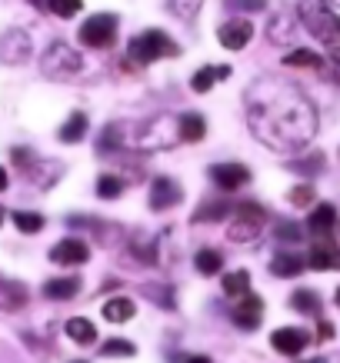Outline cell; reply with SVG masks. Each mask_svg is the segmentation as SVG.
<instances>
[{"label":"cell","mask_w":340,"mask_h":363,"mask_svg":"<svg viewBox=\"0 0 340 363\" xmlns=\"http://www.w3.org/2000/svg\"><path fill=\"white\" fill-rule=\"evenodd\" d=\"M247 127L263 147L297 154L317 137V107L287 77H261L247 87Z\"/></svg>","instance_id":"obj_1"},{"label":"cell","mask_w":340,"mask_h":363,"mask_svg":"<svg viewBox=\"0 0 340 363\" xmlns=\"http://www.w3.org/2000/svg\"><path fill=\"white\" fill-rule=\"evenodd\" d=\"M300 21L320 44L327 47V54L340 64V17L330 11L327 4H304L300 7Z\"/></svg>","instance_id":"obj_2"},{"label":"cell","mask_w":340,"mask_h":363,"mask_svg":"<svg viewBox=\"0 0 340 363\" xmlns=\"http://www.w3.org/2000/svg\"><path fill=\"white\" fill-rule=\"evenodd\" d=\"M127 50H131V57L137 60V64H154V60H160V57H177V54H180V47H177L164 30H143V33H137Z\"/></svg>","instance_id":"obj_3"},{"label":"cell","mask_w":340,"mask_h":363,"mask_svg":"<svg viewBox=\"0 0 340 363\" xmlns=\"http://www.w3.org/2000/svg\"><path fill=\"white\" fill-rule=\"evenodd\" d=\"M40 70H44L47 77H74V74H80L84 70V60H80V54L74 50L70 44H64V40H54V44L44 50V57H40Z\"/></svg>","instance_id":"obj_4"},{"label":"cell","mask_w":340,"mask_h":363,"mask_svg":"<svg viewBox=\"0 0 340 363\" xmlns=\"http://www.w3.org/2000/svg\"><path fill=\"white\" fill-rule=\"evenodd\" d=\"M263 223H267V210L257 207V203H241V207L234 210L231 227H227V240L253 243L263 233Z\"/></svg>","instance_id":"obj_5"},{"label":"cell","mask_w":340,"mask_h":363,"mask_svg":"<svg viewBox=\"0 0 340 363\" xmlns=\"http://www.w3.org/2000/svg\"><path fill=\"white\" fill-rule=\"evenodd\" d=\"M114 37H117V17H110V13H97V17L80 23V44L107 47Z\"/></svg>","instance_id":"obj_6"},{"label":"cell","mask_w":340,"mask_h":363,"mask_svg":"<svg viewBox=\"0 0 340 363\" xmlns=\"http://www.w3.org/2000/svg\"><path fill=\"white\" fill-rule=\"evenodd\" d=\"M27 57H31V33L17 30V27L0 33V60H4V64L17 67V64H23Z\"/></svg>","instance_id":"obj_7"},{"label":"cell","mask_w":340,"mask_h":363,"mask_svg":"<svg viewBox=\"0 0 340 363\" xmlns=\"http://www.w3.org/2000/svg\"><path fill=\"white\" fill-rule=\"evenodd\" d=\"M307 267H314V270H340V247L330 237H317V243L310 247Z\"/></svg>","instance_id":"obj_8"},{"label":"cell","mask_w":340,"mask_h":363,"mask_svg":"<svg viewBox=\"0 0 340 363\" xmlns=\"http://www.w3.org/2000/svg\"><path fill=\"white\" fill-rule=\"evenodd\" d=\"M270 343H274L277 353L297 357V353H304V347L310 343V337H307V330H300V327H280V330H274Z\"/></svg>","instance_id":"obj_9"},{"label":"cell","mask_w":340,"mask_h":363,"mask_svg":"<svg viewBox=\"0 0 340 363\" xmlns=\"http://www.w3.org/2000/svg\"><path fill=\"white\" fill-rule=\"evenodd\" d=\"M90 257V247L84 240H77V237H67V240H60L50 250V260L54 264H64V267H74V264H87Z\"/></svg>","instance_id":"obj_10"},{"label":"cell","mask_w":340,"mask_h":363,"mask_svg":"<svg viewBox=\"0 0 340 363\" xmlns=\"http://www.w3.org/2000/svg\"><path fill=\"white\" fill-rule=\"evenodd\" d=\"M27 307V286L21 280L0 277V313H17Z\"/></svg>","instance_id":"obj_11"},{"label":"cell","mask_w":340,"mask_h":363,"mask_svg":"<svg viewBox=\"0 0 340 363\" xmlns=\"http://www.w3.org/2000/svg\"><path fill=\"white\" fill-rule=\"evenodd\" d=\"M217 37H220V44L227 47V50H243V47L251 44L253 27H251V21H227L217 30Z\"/></svg>","instance_id":"obj_12"},{"label":"cell","mask_w":340,"mask_h":363,"mask_svg":"<svg viewBox=\"0 0 340 363\" xmlns=\"http://www.w3.org/2000/svg\"><path fill=\"white\" fill-rule=\"evenodd\" d=\"M261 317H263V300L253 297V294H247V297L234 307V323L243 327V330H257V327H261Z\"/></svg>","instance_id":"obj_13"},{"label":"cell","mask_w":340,"mask_h":363,"mask_svg":"<svg viewBox=\"0 0 340 363\" xmlns=\"http://www.w3.org/2000/svg\"><path fill=\"white\" fill-rule=\"evenodd\" d=\"M210 177H214V184H217L220 190H237L251 180V170L243 164H217L210 170Z\"/></svg>","instance_id":"obj_14"},{"label":"cell","mask_w":340,"mask_h":363,"mask_svg":"<svg viewBox=\"0 0 340 363\" xmlns=\"http://www.w3.org/2000/svg\"><path fill=\"white\" fill-rule=\"evenodd\" d=\"M180 203V187H177V180L170 177H154V184H150V207L154 210H167Z\"/></svg>","instance_id":"obj_15"},{"label":"cell","mask_w":340,"mask_h":363,"mask_svg":"<svg viewBox=\"0 0 340 363\" xmlns=\"http://www.w3.org/2000/svg\"><path fill=\"white\" fill-rule=\"evenodd\" d=\"M334 223H337V210L330 207V203H320V207H314V213L307 217V230L317 233V237H327V233L334 230Z\"/></svg>","instance_id":"obj_16"},{"label":"cell","mask_w":340,"mask_h":363,"mask_svg":"<svg viewBox=\"0 0 340 363\" xmlns=\"http://www.w3.org/2000/svg\"><path fill=\"white\" fill-rule=\"evenodd\" d=\"M64 330H67V337L74 343H80V347H90V343L97 340V327H94L87 317H70Z\"/></svg>","instance_id":"obj_17"},{"label":"cell","mask_w":340,"mask_h":363,"mask_svg":"<svg viewBox=\"0 0 340 363\" xmlns=\"http://www.w3.org/2000/svg\"><path fill=\"white\" fill-rule=\"evenodd\" d=\"M231 77V67H200L194 80H190V87L197 90V94H207L214 87V80H227Z\"/></svg>","instance_id":"obj_18"},{"label":"cell","mask_w":340,"mask_h":363,"mask_svg":"<svg viewBox=\"0 0 340 363\" xmlns=\"http://www.w3.org/2000/svg\"><path fill=\"white\" fill-rule=\"evenodd\" d=\"M177 123H180V140L197 143V140H204V133H207V123H204L200 113H184Z\"/></svg>","instance_id":"obj_19"},{"label":"cell","mask_w":340,"mask_h":363,"mask_svg":"<svg viewBox=\"0 0 340 363\" xmlns=\"http://www.w3.org/2000/svg\"><path fill=\"white\" fill-rule=\"evenodd\" d=\"M304 267H307V264H304L297 253H277L274 264H270V274H274V277H297Z\"/></svg>","instance_id":"obj_20"},{"label":"cell","mask_w":340,"mask_h":363,"mask_svg":"<svg viewBox=\"0 0 340 363\" xmlns=\"http://www.w3.org/2000/svg\"><path fill=\"white\" fill-rule=\"evenodd\" d=\"M224 294L227 297H247L251 294V274L247 270H234V274H224Z\"/></svg>","instance_id":"obj_21"},{"label":"cell","mask_w":340,"mask_h":363,"mask_svg":"<svg viewBox=\"0 0 340 363\" xmlns=\"http://www.w3.org/2000/svg\"><path fill=\"white\" fill-rule=\"evenodd\" d=\"M104 317L110 320V323H127V320L133 317V300L127 297H114L104 303Z\"/></svg>","instance_id":"obj_22"},{"label":"cell","mask_w":340,"mask_h":363,"mask_svg":"<svg viewBox=\"0 0 340 363\" xmlns=\"http://www.w3.org/2000/svg\"><path fill=\"white\" fill-rule=\"evenodd\" d=\"M84 133H87V117H84V113H70L57 137L64 143H77V140H84Z\"/></svg>","instance_id":"obj_23"},{"label":"cell","mask_w":340,"mask_h":363,"mask_svg":"<svg viewBox=\"0 0 340 363\" xmlns=\"http://www.w3.org/2000/svg\"><path fill=\"white\" fill-rule=\"evenodd\" d=\"M77 290H80V280H74V277H60V280H50L44 286V294L50 300H70L77 297Z\"/></svg>","instance_id":"obj_24"},{"label":"cell","mask_w":340,"mask_h":363,"mask_svg":"<svg viewBox=\"0 0 340 363\" xmlns=\"http://www.w3.org/2000/svg\"><path fill=\"white\" fill-rule=\"evenodd\" d=\"M194 264H197V270L204 277H214V274H220V270H224V257H220L217 250H200Z\"/></svg>","instance_id":"obj_25"},{"label":"cell","mask_w":340,"mask_h":363,"mask_svg":"<svg viewBox=\"0 0 340 363\" xmlns=\"http://www.w3.org/2000/svg\"><path fill=\"white\" fill-rule=\"evenodd\" d=\"M13 227L21 233H37V230H44V217H40V213H31V210H17V213H13Z\"/></svg>","instance_id":"obj_26"},{"label":"cell","mask_w":340,"mask_h":363,"mask_svg":"<svg viewBox=\"0 0 340 363\" xmlns=\"http://www.w3.org/2000/svg\"><path fill=\"white\" fill-rule=\"evenodd\" d=\"M290 303H294V310H300V313H320V297L314 290H297L294 297H290Z\"/></svg>","instance_id":"obj_27"},{"label":"cell","mask_w":340,"mask_h":363,"mask_svg":"<svg viewBox=\"0 0 340 363\" xmlns=\"http://www.w3.org/2000/svg\"><path fill=\"white\" fill-rule=\"evenodd\" d=\"M121 194H124L121 177H114V174H104V177H97V197H104V200H114V197H121Z\"/></svg>","instance_id":"obj_28"},{"label":"cell","mask_w":340,"mask_h":363,"mask_svg":"<svg viewBox=\"0 0 340 363\" xmlns=\"http://www.w3.org/2000/svg\"><path fill=\"white\" fill-rule=\"evenodd\" d=\"M284 64L287 67H314V70H320V67H324V60H320L314 50H294V54L284 57Z\"/></svg>","instance_id":"obj_29"},{"label":"cell","mask_w":340,"mask_h":363,"mask_svg":"<svg viewBox=\"0 0 340 363\" xmlns=\"http://www.w3.org/2000/svg\"><path fill=\"white\" fill-rule=\"evenodd\" d=\"M231 213V203H204V207L194 213V220L204 223V220H224Z\"/></svg>","instance_id":"obj_30"},{"label":"cell","mask_w":340,"mask_h":363,"mask_svg":"<svg viewBox=\"0 0 340 363\" xmlns=\"http://www.w3.org/2000/svg\"><path fill=\"white\" fill-rule=\"evenodd\" d=\"M124 143V127L121 123H114V127H107V130L100 133V143H97V150L104 154V150H117Z\"/></svg>","instance_id":"obj_31"},{"label":"cell","mask_w":340,"mask_h":363,"mask_svg":"<svg viewBox=\"0 0 340 363\" xmlns=\"http://www.w3.org/2000/svg\"><path fill=\"white\" fill-rule=\"evenodd\" d=\"M100 353L104 357H133V343L131 340H107L104 347H100Z\"/></svg>","instance_id":"obj_32"},{"label":"cell","mask_w":340,"mask_h":363,"mask_svg":"<svg viewBox=\"0 0 340 363\" xmlns=\"http://www.w3.org/2000/svg\"><path fill=\"white\" fill-rule=\"evenodd\" d=\"M40 7L60 13V17H74V13H80V0H50V4H40Z\"/></svg>","instance_id":"obj_33"},{"label":"cell","mask_w":340,"mask_h":363,"mask_svg":"<svg viewBox=\"0 0 340 363\" xmlns=\"http://www.w3.org/2000/svg\"><path fill=\"white\" fill-rule=\"evenodd\" d=\"M290 203H297V207H307V203H314V187H310V184L294 187V190H290Z\"/></svg>","instance_id":"obj_34"},{"label":"cell","mask_w":340,"mask_h":363,"mask_svg":"<svg viewBox=\"0 0 340 363\" xmlns=\"http://www.w3.org/2000/svg\"><path fill=\"white\" fill-rule=\"evenodd\" d=\"M297 170V174H317V170H324V157H314V160H294V164H290Z\"/></svg>","instance_id":"obj_35"},{"label":"cell","mask_w":340,"mask_h":363,"mask_svg":"<svg viewBox=\"0 0 340 363\" xmlns=\"http://www.w3.org/2000/svg\"><path fill=\"white\" fill-rule=\"evenodd\" d=\"M277 237H280V240L297 243L300 237H304V233H300V227H294V223H280V227H277Z\"/></svg>","instance_id":"obj_36"},{"label":"cell","mask_w":340,"mask_h":363,"mask_svg":"<svg viewBox=\"0 0 340 363\" xmlns=\"http://www.w3.org/2000/svg\"><path fill=\"white\" fill-rule=\"evenodd\" d=\"M13 164L27 170V167L33 164V150H23V147H17V150H13Z\"/></svg>","instance_id":"obj_37"},{"label":"cell","mask_w":340,"mask_h":363,"mask_svg":"<svg viewBox=\"0 0 340 363\" xmlns=\"http://www.w3.org/2000/svg\"><path fill=\"white\" fill-rule=\"evenodd\" d=\"M310 363H340V353H330V357H317V360H310Z\"/></svg>","instance_id":"obj_38"},{"label":"cell","mask_w":340,"mask_h":363,"mask_svg":"<svg viewBox=\"0 0 340 363\" xmlns=\"http://www.w3.org/2000/svg\"><path fill=\"white\" fill-rule=\"evenodd\" d=\"M320 337H324V340H330V337H334V327H330V323H320Z\"/></svg>","instance_id":"obj_39"},{"label":"cell","mask_w":340,"mask_h":363,"mask_svg":"<svg viewBox=\"0 0 340 363\" xmlns=\"http://www.w3.org/2000/svg\"><path fill=\"white\" fill-rule=\"evenodd\" d=\"M184 363H214V360H207V357H187Z\"/></svg>","instance_id":"obj_40"},{"label":"cell","mask_w":340,"mask_h":363,"mask_svg":"<svg viewBox=\"0 0 340 363\" xmlns=\"http://www.w3.org/2000/svg\"><path fill=\"white\" fill-rule=\"evenodd\" d=\"M0 190H7V170L0 167Z\"/></svg>","instance_id":"obj_41"},{"label":"cell","mask_w":340,"mask_h":363,"mask_svg":"<svg viewBox=\"0 0 340 363\" xmlns=\"http://www.w3.org/2000/svg\"><path fill=\"white\" fill-rule=\"evenodd\" d=\"M334 300H337V307H340V290H337V297H334Z\"/></svg>","instance_id":"obj_42"},{"label":"cell","mask_w":340,"mask_h":363,"mask_svg":"<svg viewBox=\"0 0 340 363\" xmlns=\"http://www.w3.org/2000/svg\"><path fill=\"white\" fill-rule=\"evenodd\" d=\"M0 223H4V207H0Z\"/></svg>","instance_id":"obj_43"},{"label":"cell","mask_w":340,"mask_h":363,"mask_svg":"<svg viewBox=\"0 0 340 363\" xmlns=\"http://www.w3.org/2000/svg\"><path fill=\"white\" fill-rule=\"evenodd\" d=\"M80 363H84V360H80Z\"/></svg>","instance_id":"obj_44"}]
</instances>
